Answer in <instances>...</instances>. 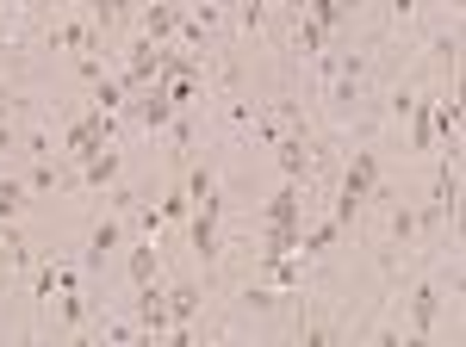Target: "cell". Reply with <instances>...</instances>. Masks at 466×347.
Instances as JSON below:
<instances>
[{
	"label": "cell",
	"mask_w": 466,
	"mask_h": 347,
	"mask_svg": "<svg viewBox=\"0 0 466 347\" xmlns=\"http://www.w3.org/2000/svg\"><path fill=\"white\" fill-rule=\"evenodd\" d=\"M380 186V155L373 149H355L349 155V174H342V193H336V223H355V211L373 199Z\"/></svg>",
	"instance_id": "obj_1"
},
{
	"label": "cell",
	"mask_w": 466,
	"mask_h": 347,
	"mask_svg": "<svg viewBox=\"0 0 466 347\" xmlns=\"http://www.w3.org/2000/svg\"><path fill=\"white\" fill-rule=\"evenodd\" d=\"M218 223H224V205H199L193 217H187V243H193V254H199L206 273H212L218 254H224V248H218Z\"/></svg>",
	"instance_id": "obj_2"
},
{
	"label": "cell",
	"mask_w": 466,
	"mask_h": 347,
	"mask_svg": "<svg viewBox=\"0 0 466 347\" xmlns=\"http://www.w3.org/2000/svg\"><path fill=\"white\" fill-rule=\"evenodd\" d=\"M106 118H112V112H100V105H94V112H87L81 124H69V137H63V149H69L75 162H87L94 149H106V137H112V124H106Z\"/></svg>",
	"instance_id": "obj_3"
},
{
	"label": "cell",
	"mask_w": 466,
	"mask_h": 347,
	"mask_svg": "<svg viewBox=\"0 0 466 347\" xmlns=\"http://www.w3.org/2000/svg\"><path fill=\"white\" fill-rule=\"evenodd\" d=\"M435 322H441V285L423 279V285L410 292V342H430Z\"/></svg>",
	"instance_id": "obj_4"
},
{
	"label": "cell",
	"mask_w": 466,
	"mask_h": 347,
	"mask_svg": "<svg viewBox=\"0 0 466 347\" xmlns=\"http://www.w3.org/2000/svg\"><path fill=\"white\" fill-rule=\"evenodd\" d=\"M125 105H131V118H137L144 131H168V124H175V105H168L162 87H137V100H125Z\"/></svg>",
	"instance_id": "obj_5"
},
{
	"label": "cell",
	"mask_w": 466,
	"mask_h": 347,
	"mask_svg": "<svg viewBox=\"0 0 466 347\" xmlns=\"http://www.w3.org/2000/svg\"><path fill=\"white\" fill-rule=\"evenodd\" d=\"M44 44H50V50H81V56H87V50H100V25H94V19H69V25H50Z\"/></svg>",
	"instance_id": "obj_6"
},
{
	"label": "cell",
	"mask_w": 466,
	"mask_h": 347,
	"mask_svg": "<svg viewBox=\"0 0 466 347\" xmlns=\"http://www.w3.org/2000/svg\"><path fill=\"white\" fill-rule=\"evenodd\" d=\"M118 168H125V155L106 143V149H94V155L81 162V186H94V193H100V186H112V180H118Z\"/></svg>",
	"instance_id": "obj_7"
},
{
	"label": "cell",
	"mask_w": 466,
	"mask_h": 347,
	"mask_svg": "<svg viewBox=\"0 0 466 347\" xmlns=\"http://www.w3.org/2000/svg\"><path fill=\"white\" fill-rule=\"evenodd\" d=\"M175 32H180V6L175 0H149L144 6V37L149 44H168Z\"/></svg>",
	"instance_id": "obj_8"
},
{
	"label": "cell",
	"mask_w": 466,
	"mask_h": 347,
	"mask_svg": "<svg viewBox=\"0 0 466 347\" xmlns=\"http://www.w3.org/2000/svg\"><path fill=\"white\" fill-rule=\"evenodd\" d=\"M118 243H125V223H118V217H100L94 236H87V267H106Z\"/></svg>",
	"instance_id": "obj_9"
},
{
	"label": "cell",
	"mask_w": 466,
	"mask_h": 347,
	"mask_svg": "<svg viewBox=\"0 0 466 347\" xmlns=\"http://www.w3.org/2000/svg\"><path fill=\"white\" fill-rule=\"evenodd\" d=\"M261 217H268V223H299V217H305V193L287 180V186L268 199V211H261Z\"/></svg>",
	"instance_id": "obj_10"
},
{
	"label": "cell",
	"mask_w": 466,
	"mask_h": 347,
	"mask_svg": "<svg viewBox=\"0 0 466 347\" xmlns=\"http://www.w3.org/2000/svg\"><path fill=\"white\" fill-rule=\"evenodd\" d=\"M199 304H206V298H199V285H175V292H168V322L187 329V322L199 316ZM175 329H168V335H175Z\"/></svg>",
	"instance_id": "obj_11"
},
{
	"label": "cell",
	"mask_w": 466,
	"mask_h": 347,
	"mask_svg": "<svg viewBox=\"0 0 466 347\" xmlns=\"http://www.w3.org/2000/svg\"><path fill=\"white\" fill-rule=\"evenodd\" d=\"M125 267H131V285H156V273H162V254H156V243H137L131 248V261H125Z\"/></svg>",
	"instance_id": "obj_12"
},
{
	"label": "cell",
	"mask_w": 466,
	"mask_h": 347,
	"mask_svg": "<svg viewBox=\"0 0 466 347\" xmlns=\"http://www.w3.org/2000/svg\"><path fill=\"white\" fill-rule=\"evenodd\" d=\"M87 13H94L100 32H112V25H125V19L137 13V0H87Z\"/></svg>",
	"instance_id": "obj_13"
},
{
	"label": "cell",
	"mask_w": 466,
	"mask_h": 347,
	"mask_svg": "<svg viewBox=\"0 0 466 347\" xmlns=\"http://www.w3.org/2000/svg\"><path fill=\"white\" fill-rule=\"evenodd\" d=\"M323 25L318 19H305V13H292V44H299V50H305V56H323Z\"/></svg>",
	"instance_id": "obj_14"
},
{
	"label": "cell",
	"mask_w": 466,
	"mask_h": 347,
	"mask_svg": "<svg viewBox=\"0 0 466 347\" xmlns=\"http://www.w3.org/2000/svg\"><path fill=\"white\" fill-rule=\"evenodd\" d=\"M25 199H32V186H25V180H0V223H19Z\"/></svg>",
	"instance_id": "obj_15"
},
{
	"label": "cell",
	"mask_w": 466,
	"mask_h": 347,
	"mask_svg": "<svg viewBox=\"0 0 466 347\" xmlns=\"http://www.w3.org/2000/svg\"><path fill=\"white\" fill-rule=\"evenodd\" d=\"M237 304H243V311H255V316H274V311H280V285H249Z\"/></svg>",
	"instance_id": "obj_16"
},
{
	"label": "cell",
	"mask_w": 466,
	"mask_h": 347,
	"mask_svg": "<svg viewBox=\"0 0 466 347\" xmlns=\"http://www.w3.org/2000/svg\"><path fill=\"white\" fill-rule=\"evenodd\" d=\"M125 100H131L125 81H94V105H100V112H125Z\"/></svg>",
	"instance_id": "obj_17"
},
{
	"label": "cell",
	"mask_w": 466,
	"mask_h": 347,
	"mask_svg": "<svg viewBox=\"0 0 466 347\" xmlns=\"http://www.w3.org/2000/svg\"><path fill=\"white\" fill-rule=\"evenodd\" d=\"M336 236H342V223L329 217V223H318L311 236H299V248H305V254H329V248H336Z\"/></svg>",
	"instance_id": "obj_18"
},
{
	"label": "cell",
	"mask_w": 466,
	"mask_h": 347,
	"mask_svg": "<svg viewBox=\"0 0 466 347\" xmlns=\"http://www.w3.org/2000/svg\"><path fill=\"white\" fill-rule=\"evenodd\" d=\"M386 236L404 248L410 236H417V211H410V205H392V223H386Z\"/></svg>",
	"instance_id": "obj_19"
},
{
	"label": "cell",
	"mask_w": 466,
	"mask_h": 347,
	"mask_svg": "<svg viewBox=\"0 0 466 347\" xmlns=\"http://www.w3.org/2000/svg\"><path fill=\"white\" fill-rule=\"evenodd\" d=\"M162 223H180V217H193V199H187V186H175V193H168V199H162Z\"/></svg>",
	"instance_id": "obj_20"
},
{
	"label": "cell",
	"mask_w": 466,
	"mask_h": 347,
	"mask_svg": "<svg viewBox=\"0 0 466 347\" xmlns=\"http://www.w3.org/2000/svg\"><path fill=\"white\" fill-rule=\"evenodd\" d=\"M261 19H268V0H243L237 6V32H261Z\"/></svg>",
	"instance_id": "obj_21"
},
{
	"label": "cell",
	"mask_w": 466,
	"mask_h": 347,
	"mask_svg": "<svg viewBox=\"0 0 466 347\" xmlns=\"http://www.w3.org/2000/svg\"><path fill=\"white\" fill-rule=\"evenodd\" d=\"M410 13H417V0H392V19H398V25H404Z\"/></svg>",
	"instance_id": "obj_22"
},
{
	"label": "cell",
	"mask_w": 466,
	"mask_h": 347,
	"mask_svg": "<svg viewBox=\"0 0 466 347\" xmlns=\"http://www.w3.org/2000/svg\"><path fill=\"white\" fill-rule=\"evenodd\" d=\"M360 6H367V0H342V19H349V13H360Z\"/></svg>",
	"instance_id": "obj_23"
},
{
	"label": "cell",
	"mask_w": 466,
	"mask_h": 347,
	"mask_svg": "<svg viewBox=\"0 0 466 347\" xmlns=\"http://www.w3.org/2000/svg\"><path fill=\"white\" fill-rule=\"evenodd\" d=\"M0 6H6V0H0Z\"/></svg>",
	"instance_id": "obj_24"
}]
</instances>
